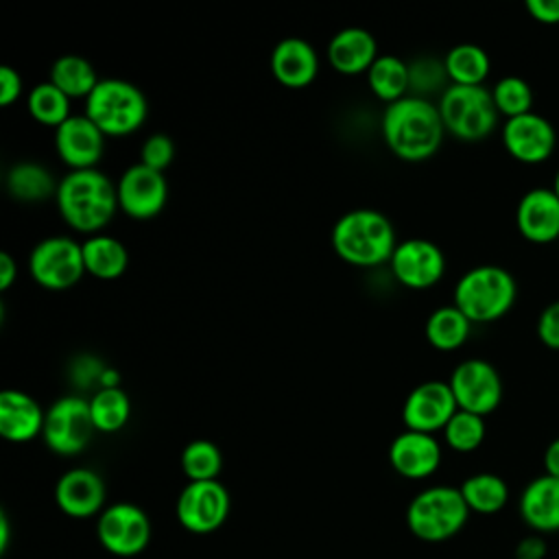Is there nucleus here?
<instances>
[{
    "mask_svg": "<svg viewBox=\"0 0 559 559\" xmlns=\"http://www.w3.org/2000/svg\"><path fill=\"white\" fill-rule=\"evenodd\" d=\"M380 131L395 157L404 162H424L439 151L445 127L439 107L432 100L408 94L384 107Z\"/></svg>",
    "mask_w": 559,
    "mask_h": 559,
    "instance_id": "obj_1",
    "label": "nucleus"
},
{
    "mask_svg": "<svg viewBox=\"0 0 559 559\" xmlns=\"http://www.w3.org/2000/svg\"><path fill=\"white\" fill-rule=\"evenodd\" d=\"M55 203L66 225L94 236L109 225L118 210L116 183L98 168L70 170L59 179Z\"/></svg>",
    "mask_w": 559,
    "mask_h": 559,
    "instance_id": "obj_2",
    "label": "nucleus"
},
{
    "mask_svg": "<svg viewBox=\"0 0 559 559\" xmlns=\"http://www.w3.org/2000/svg\"><path fill=\"white\" fill-rule=\"evenodd\" d=\"M395 247V229L378 210H349L332 227V249L352 266H380L382 262L391 260Z\"/></svg>",
    "mask_w": 559,
    "mask_h": 559,
    "instance_id": "obj_3",
    "label": "nucleus"
},
{
    "mask_svg": "<svg viewBox=\"0 0 559 559\" xmlns=\"http://www.w3.org/2000/svg\"><path fill=\"white\" fill-rule=\"evenodd\" d=\"M452 297V304L472 323H491L513 308L518 284L507 269L498 264H478L459 277Z\"/></svg>",
    "mask_w": 559,
    "mask_h": 559,
    "instance_id": "obj_4",
    "label": "nucleus"
},
{
    "mask_svg": "<svg viewBox=\"0 0 559 559\" xmlns=\"http://www.w3.org/2000/svg\"><path fill=\"white\" fill-rule=\"evenodd\" d=\"M148 114V103L142 90L124 79H100L94 92L85 98V116L111 138L131 135Z\"/></svg>",
    "mask_w": 559,
    "mask_h": 559,
    "instance_id": "obj_5",
    "label": "nucleus"
},
{
    "mask_svg": "<svg viewBox=\"0 0 559 559\" xmlns=\"http://www.w3.org/2000/svg\"><path fill=\"white\" fill-rule=\"evenodd\" d=\"M469 509L459 487L435 485L419 491L406 509V526L421 542H445L467 522Z\"/></svg>",
    "mask_w": 559,
    "mask_h": 559,
    "instance_id": "obj_6",
    "label": "nucleus"
},
{
    "mask_svg": "<svg viewBox=\"0 0 559 559\" xmlns=\"http://www.w3.org/2000/svg\"><path fill=\"white\" fill-rule=\"evenodd\" d=\"M437 107L445 131L463 142L485 140L496 129L500 116L491 90L485 85H448Z\"/></svg>",
    "mask_w": 559,
    "mask_h": 559,
    "instance_id": "obj_7",
    "label": "nucleus"
},
{
    "mask_svg": "<svg viewBox=\"0 0 559 559\" xmlns=\"http://www.w3.org/2000/svg\"><path fill=\"white\" fill-rule=\"evenodd\" d=\"M28 273L46 290H68L85 275L81 242L70 236H48L28 253Z\"/></svg>",
    "mask_w": 559,
    "mask_h": 559,
    "instance_id": "obj_8",
    "label": "nucleus"
},
{
    "mask_svg": "<svg viewBox=\"0 0 559 559\" xmlns=\"http://www.w3.org/2000/svg\"><path fill=\"white\" fill-rule=\"evenodd\" d=\"M94 432L90 400L81 395H63L46 411L41 439L55 454L74 456L90 445Z\"/></svg>",
    "mask_w": 559,
    "mask_h": 559,
    "instance_id": "obj_9",
    "label": "nucleus"
},
{
    "mask_svg": "<svg viewBox=\"0 0 559 559\" xmlns=\"http://www.w3.org/2000/svg\"><path fill=\"white\" fill-rule=\"evenodd\" d=\"M229 509L231 498L221 480H188L175 504L179 524L194 535L218 531L227 522Z\"/></svg>",
    "mask_w": 559,
    "mask_h": 559,
    "instance_id": "obj_10",
    "label": "nucleus"
},
{
    "mask_svg": "<svg viewBox=\"0 0 559 559\" xmlns=\"http://www.w3.org/2000/svg\"><path fill=\"white\" fill-rule=\"evenodd\" d=\"M100 546L116 557H135L151 542V520L133 502H114L96 520Z\"/></svg>",
    "mask_w": 559,
    "mask_h": 559,
    "instance_id": "obj_11",
    "label": "nucleus"
},
{
    "mask_svg": "<svg viewBox=\"0 0 559 559\" xmlns=\"http://www.w3.org/2000/svg\"><path fill=\"white\" fill-rule=\"evenodd\" d=\"M448 384L459 411L485 417L502 402V378L498 369L483 358L461 360L454 367Z\"/></svg>",
    "mask_w": 559,
    "mask_h": 559,
    "instance_id": "obj_12",
    "label": "nucleus"
},
{
    "mask_svg": "<svg viewBox=\"0 0 559 559\" xmlns=\"http://www.w3.org/2000/svg\"><path fill=\"white\" fill-rule=\"evenodd\" d=\"M389 264L393 277L411 290L432 288L445 273L443 251L439 245L426 238H408L397 242Z\"/></svg>",
    "mask_w": 559,
    "mask_h": 559,
    "instance_id": "obj_13",
    "label": "nucleus"
},
{
    "mask_svg": "<svg viewBox=\"0 0 559 559\" xmlns=\"http://www.w3.org/2000/svg\"><path fill=\"white\" fill-rule=\"evenodd\" d=\"M116 194L118 210H122L129 218L148 221L164 210L168 199V183L164 173H157L138 162L120 175Z\"/></svg>",
    "mask_w": 559,
    "mask_h": 559,
    "instance_id": "obj_14",
    "label": "nucleus"
},
{
    "mask_svg": "<svg viewBox=\"0 0 559 559\" xmlns=\"http://www.w3.org/2000/svg\"><path fill=\"white\" fill-rule=\"evenodd\" d=\"M459 411L452 389L443 380H426L417 384L402 404V421L406 430L435 435L443 430Z\"/></svg>",
    "mask_w": 559,
    "mask_h": 559,
    "instance_id": "obj_15",
    "label": "nucleus"
},
{
    "mask_svg": "<svg viewBox=\"0 0 559 559\" xmlns=\"http://www.w3.org/2000/svg\"><path fill=\"white\" fill-rule=\"evenodd\" d=\"M502 144L515 162L542 164L555 153L557 133L548 118L531 111L502 124Z\"/></svg>",
    "mask_w": 559,
    "mask_h": 559,
    "instance_id": "obj_16",
    "label": "nucleus"
},
{
    "mask_svg": "<svg viewBox=\"0 0 559 559\" xmlns=\"http://www.w3.org/2000/svg\"><path fill=\"white\" fill-rule=\"evenodd\" d=\"M105 133L85 116H70L55 129V148L70 170L96 168L105 153Z\"/></svg>",
    "mask_w": 559,
    "mask_h": 559,
    "instance_id": "obj_17",
    "label": "nucleus"
},
{
    "mask_svg": "<svg viewBox=\"0 0 559 559\" xmlns=\"http://www.w3.org/2000/svg\"><path fill=\"white\" fill-rule=\"evenodd\" d=\"M105 480L98 472L90 467H72L55 485V502L57 507L74 518L85 520L92 515H100L105 509Z\"/></svg>",
    "mask_w": 559,
    "mask_h": 559,
    "instance_id": "obj_18",
    "label": "nucleus"
},
{
    "mask_svg": "<svg viewBox=\"0 0 559 559\" xmlns=\"http://www.w3.org/2000/svg\"><path fill=\"white\" fill-rule=\"evenodd\" d=\"M515 225L533 245L555 242L559 238V199L552 188L526 190L515 207Z\"/></svg>",
    "mask_w": 559,
    "mask_h": 559,
    "instance_id": "obj_19",
    "label": "nucleus"
},
{
    "mask_svg": "<svg viewBox=\"0 0 559 559\" xmlns=\"http://www.w3.org/2000/svg\"><path fill=\"white\" fill-rule=\"evenodd\" d=\"M389 463L404 478H428L441 465V443L435 435L404 430L389 445Z\"/></svg>",
    "mask_w": 559,
    "mask_h": 559,
    "instance_id": "obj_20",
    "label": "nucleus"
},
{
    "mask_svg": "<svg viewBox=\"0 0 559 559\" xmlns=\"http://www.w3.org/2000/svg\"><path fill=\"white\" fill-rule=\"evenodd\" d=\"M269 68L273 79L290 90L310 85L319 74V55L301 37H286L275 44Z\"/></svg>",
    "mask_w": 559,
    "mask_h": 559,
    "instance_id": "obj_21",
    "label": "nucleus"
},
{
    "mask_svg": "<svg viewBox=\"0 0 559 559\" xmlns=\"http://www.w3.org/2000/svg\"><path fill=\"white\" fill-rule=\"evenodd\" d=\"M328 61L330 66L345 76L367 74L378 55L376 37L360 26H347L332 35L328 41Z\"/></svg>",
    "mask_w": 559,
    "mask_h": 559,
    "instance_id": "obj_22",
    "label": "nucleus"
},
{
    "mask_svg": "<svg viewBox=\"0 0 559 559\" xmlns=\"http://www.w3.org/2000/svg\"><path fill=\"white\" fill-rule=\"evenodd\" d=\"M46 413L24 391L4 389L0 393V435L11 443H26L41 435Z\"/></svg>",
    "mask_w": 559,
    "mask_h": 559,
    "instance_id": "obj_23",
    "label": "nucleus"
},
{
    "mask_svg": "<svg viewBox=\"0 0 559 559\" xmlns=\"http://www.w3.org/2000/svg\"><path fill=\"white\" fill-rule=\"evenodd\" d=\"M520 515L537 533L559 531V478H533L520 496Z\"/></svg>",
    "mask_w": 559,
    "mask_h": 559,
    "instance_id": "obj_24",
    "label": "nucleus"
},
{
    "mask_svg": "<svg viewBox=\"0 0 559 559\" xmlns=\"http://www.w3.org/2000/svg\"><path fill=\"white\" fill-rule=\"evenodd\" d=\"M81 249H83L85 273H90L96 280H116L129 266L127 247L109 234L87 236L81 242Z\"/></svg>",
    "mask_w": 559,
    "mask_h": 559,
    "instance_id": "obj_25",
    "label": "nucleus"
},
{
    "mask_svg": "<svg viewBox=\"0 0 559 559\" xmlns=\"http://www.w3.org/2000/svg\"><path fill=\"white\" fill-rule=\"evenodd\" d=\"M59 181L37 162H17L7 173V190L13 199L24 203H41L57 194Z\"/></svg>",
    "mask_w": 559,
    "mask_h": 559,
    "instance_id": "obj_26",
    "label": "nucleus"
},
{
    "mask_svg": "<svg viewBox=\"0 0 559 559\" xmlns=\"http://www.w3.org/2000/svg\"><path fill=\"white\" fill-rule=\"evenodd\" d=\"M367 85L371 94L391 105L411 92L408 63L397 55H380L367 72Z\"/></svg>",
    "mask_w": 559,
    "mask_h": 559,
    "instance_id": "obj_27",
    "label": "nucleus"
},
{
    "mask_svg": "<svg viewBox=\"0 0 559 559\" xmlns=\"http://www.w3.org/2000/svg\"><path fill=\"white\" fill-rule=\"evenodd\" d=\"M48 81L72 100V98H87L100 79L96 76L94 66L85 57L61 55L52 61L48 70Z\"/></svg>",
    "mask_w": 559,
    "mask_h": 559,
    "instance_id": "obj_28",
    "label": "nucleus"
},
{
    "mask_svg": "<svg viewBox=\"0 0 559 559\" xmlns=\"http://www.w3.org/2000/svg\"><path fill=\"white\" fill-rule=\"evenodd\" d=\"M472 332V321L454 306H441L430 312L424 325L426 341L439 352H454L459 349Z\"/></svg>",
    "mask_w": 559,
    "mask_h": 559,
    "instance_id": "obj_29",
    "label": "nucleus"
},
{
    "mask_svg": "<svg viewBox=\"0 0 559 559\" xmlns=\"http://www.w3.org/2000/svg\"><path fill=\"white\" fill-rule=\"evenodd\" d=\"M450 85H483L489 76V55L476 44L452 46L443 57Z\"/></svg>",
    "mask_w": 559,
    "mask_h": 559,
    "instance_id": "obj_30",
    "label": "nucleus"
},
{
    "mask_svg": "<svg viewBox=\"0 0 559 559\" xmlns=\"http://www.w3.org/2000/svg\"><path fill=\"white\" fill-rule=\"evenodd\" d=\"M459 489L467 509L483 515L498 513L509 500L507 483L491 472H478L474 476H467Z\"/></svg>",
    "mask_w": 559,
    "mask_h": 559,
    "instance_id": "obj_31",
    "label": "nucleus"
},
{
    "mask_svg": "<svg viewBox=\"0 0 559 559\" xmlns=\"http://www.w3.org/2000/svg\"><path fill=\"white\" fill-rule=\"evenodd\" d=\"M90 413L96 432L111 435L127 426L131 417V400L122 391V386L96 389L90 397Z\"/></svg>",
    "mask_w": 559,
    "mask_h": 559,
    "instance_id": "obj_32",
    "label": "nucleus"
},
{
    "mask_svg": "<svg viewBox=\"0 0 559 559\" xmlns=\"http://www.w3.org/2000/svg\"><path fill=\"white\" fill-rule=\"evenodd\" d=\"M26 109L35 122H39L44 127H52V129L61 127L72 116L70 98L59 87H55L50 81L37 83L28 92Z\"/></svg>",
    "mask_w": 559,
    "mask_h": 559,
    "instance_id": "obj_33",
    "label": "nucleus"
},
{
    "mask_svg": "<svg viewBox=\"0 0 559 559\" xmlns=\"http://www.w3.org/2000/svg\"><path fill=\"white\" fill-rule=\"evenodd\" d=\"M223 454L210 439H194L181 452V469L188 480H218Z\"/></svg>",
    "mask_w": 559,
    "mask_h": 559,
    "instance_id": "obj_34",
    "label": "nucleus"
},
{
    "mask_svg": "<svg viewBox=\"0 0 559 559\" xmlns=\"http://www.w3.org/2000/svg\"><path fill=\"white\" fill-rule=\"evenodd\" d=\"M491 98L498 114L507 116V120L533 111V90L522 76H502L491 87Z\"/></svg>",
    "mask_w": 559,
    "mask_h": 559,
    "instance_id": "obj_35",
    "label": "nucleus"
},
{
    "mask_svg": "<svg viewBox=\"0 0 559 559\" xmlns=\"http://www.w3.org/2000/svg\"><path fill=\"white\" fill-rule=\"evenodd\" d=\"M441 432L448 448H452L454 452H474L485 441L487 426L485 417L467 411H456Z\"/></svg>",
    "mask_w": 559,
    "mask_h": 559,
    "instance_id": "obj_36",
    "label": "nucleus"
},
{
    "mask_svg": "<svg viewBox=\"0 0 559 559\" xmlns=\"http://www.w3.org/2000/svg\"><path fill=\"white\" fill-rule=\"evenodd\" d=\"M408 74H411L413 96L426 98V94L437 92V90L443 92L450 85L443 61H437L430 57H421V59H415L413 63H408Z\"/></svg>",
    "mask_w": 559,
    "mask_h": 559,
    "instance_id": "obj_37",
    "label": "nucleus"
},
{
    "mask_svg": "<svg viewBox=\"0 0 559 559\" xmlns=\"http://www.w3.org/2000/svg\"><path fill=\"white\" fill-rule=\"evenodd\" d=\"M175 159V142L166 133L148 135L140 146V164L164 173Z\"/></svg>",
    "mask_w": 559,
    "mask_h": 559,
    "instance_id": "obj_38",
    "label": "nucleus"
},
{
    "mask_svg": "<svg viewBox=\"0 0 559 559\" xmlns=\"http://www.w3.org/2000/svg\"><path fill=\"white\" fill-rule=\"evenodd\" d=\"M537 338L544 347L559 352V299L548 304L537 319Z\"/></svg>",
    "mask_w": 559,
    "mask_h": 559,
    "instance_id": "obj_39",
    "label": "nucleus"
},
{
    "mask_svg": "<svg viewBox=\"0 0 559 559\" xmlns=\"http://www.w3.org/2000/svg\"><path fill=\"white\" fill-rule=\"evenodd\" d=\"M22 76L11 66H0V107L13 105L22 96Z\"/></svg>",
    "mask_w": 559,
    "mask_h": 559,
    "instance_id": "obj_40",
    "label": "nucleus"
},
{
    "mask_svg": "<svg viewBox=\"0 0 559 559\" xmlns=\"http://www.w3.org/2000/svg\"><path fill=\"white\" fill-rule=\"evenodd\" d=\"M526 11L539 24H559V0H526Z\"/></svg>",
    "mask_w": 559,
    "mask_h": 559,
    "instance_id": "obj_41",
    "label": "nucleus"
},
{
    "mask_svg": "<svg viewBox=\"0 0 559 559\" xmlns=\"http://www.w3.org/2000/svg\"><path fill=\"white\" fill-rule=\"evenodd\" d=\"M546 542L539 535H528L518 542L515 559H544Z\"/></svg>",
    "mask_w": 559,
    "mask_h": 559,
    "instance_id": "obj_42",
    "label": "nucleus"
},
{
    "mask_svg": "<svg viewBox=\"0 0 559 559\" xmlns=\"http://www.w3.org/2000/svg\"><path fill=\"white\" fill-rule=\"evenodd\" d=\"M15 280H17V264H15L11 253L2 251L0 253V290L2 293L9 290Z\"/></svg>",
    "mask_w": 559,
    "mask_h": 559,
    "instance_id": "obj_43",
    "label": "nucleus"
},
{
    "mask_svg": "<svg viewBox=\"0 0 559 559\" xmlns=\"http://www.w3.org/2000/svg\"><path fill=\"white\" fill-rule=\"evenodd\" d=\"M544 472L559 478V437L552 439L544 450Z\"/></svg>",
    "mask_w": 559,
    "mask_h": 559,
    "instance_id": "obj_44",
    "label": "nucleus"
},
{
    "mask_svg": "<svg viewBox=\"0 0 559 559\" xmlns=\"http://www.w3.org/2000/svg\"><path fill=\"white\" fill-rule=\"evenodd\" d=\"M120 371L114 369V367H105V371L100 373V382H98V389H116L120 386Z\"/></svg>",
    "mask_w": 559,
    "mask_h": 559,
    "instance_id": "obj_45",
    "label": "nucleus"
},
{
    "mask_svg": "<svg viewBox=\"0 0 559 559\" xmlns=\"http://www.w3.org/2000/svg\"><path fill=\"white\" fill-rule=\"evenodd\" d=\"M11 539V524L4 513H0V552H7Z\"/></svg>",
    "mask_w": 559,
    "mask_h": 559,
    "instance_id": "obj_46",
    "label": "nucleus"
},
{
    "mask_svg": "<svg viewBox=\"0 0 559 559\" xmlns=\"http://www.w3.org/2000/svg\"><path fill=\"white\" fill-rule=\"evenodd\" d=\"M552 192L557 194V199H559V170H557V175H555V183H552Z\"/></svg>",
    "mask_w": 559,
    "mask_h": 559,
    "instance_id": "obj_47",
    "label": "nucleus"
}]
</instances>
